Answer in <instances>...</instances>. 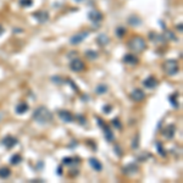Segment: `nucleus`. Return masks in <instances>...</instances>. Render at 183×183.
<instances>
[{"label": "nucleus", "mask_w": 183, "mask_h": 183, "mask_svg": "<svg viewBox=\"0 0 183 183\" xmlns=\"http://www.w3.org/2000/svg\"><path fill=\"white\" fill-rule=\"evenodd\" d=\"M175 133H176V126L175 125H169L164 131H162V134H164L167 139H172V138H174Z\"/></svg>", "instance_id": "nucleus-10"}, {"label": "nucleus", "mask_w": 183, "mask_h": 183, "mask_svg": "<svg viewBox=\"0 0 183 183\" xmlns=\"http://www.w3.org/2000/svg\"><path fill=\"white\" fill-rule=\"evenodd\" d=\"M128 48L134 53H142L144 52L145 48H146V43L145 40L139 37V35H136V37L132 38L129 42H128Z\"/></svg>", "instance_id": "nucleus-2"}, {"label": "nucleus", "mask_w": 183, "mask_h": 183, "mask_svg": "<svg viewBox=\"0 0 183 183\" xmlns=\"http://www.w3.org/2000/svg\"><path fill=\"white\" fill-rule=\"evenodd\" d=\"M129 98L133 100V101H137V103H139V101H143L144 98H145V94H144V92L139 89V88H137L134 90H132V93L129 94Z\"/></svg>", "instance_id": "nucleus-5"}, {"label": "nucleus", "mask_w": 183, "mask_h": 183, "mask_svg": "<svg viewBox=\"0 0 183 183\" xmlns=\"http://www.w3.org/2000/svg\"><path fill=\"white\" fill-rule=\"evenodd\" d=\"M106 92H108V85H106V84H104V83L99 84L98 87L95 88V93H96V94H99V95H101V94H105Z\"/></svg>", "instance_id": "nucleus-20"}, {"label": "nucleus", "mask_w": 183, "mask_h": 183, "mask_svg": "<svg viewBox=\"0 0 183 183\" xmlns=\"http://www.w3.org/2000/svg\"><path fill=\"white\" fill-rule=\"evenodd\" d=\"M56 174L60 176V175H62V167H61V166H59L58 167V172H56Z\"/></svg>", "instance_id": "nucleus-39"}, {"label": "nucleus", "mask_w": 183, "mask_h": 183, "mask_svg": "<svg viewBox=\"0 0 183 183\" xmlns=\"http://www.w3.org/2000/svg\"><path fill=\"white\" fill-rule=\"evenodd\" d=\"M128 23L131 24V26H133V27H137V26H139V24L142 23V20L138 18L137 16H131L128 18Z\"/></svg>", "instance_id": "nucleus-21"}, {"label": "nucleus", "mask_w": 183, "mask_h": 183, "mask_svg": "<svg viewBox=\"0 0 183 183\" xmlns=\"http://www.w3.org/2000/svg\"><path fill=\"white\" fill-rule=\"evenodd\" d=\"M88 34H89V32H87V30H85V32H82V33H77V34H75V35H72V37H71L70 43H71V44H73V45L82 43L83 40L88 37Z\"/></svg>", "instance_id": "nucleus-6"}, {"label": "nucleus", "mask_w": 183, "mask_h": 183, "mask_svg": "<svg viewBox=\"0 0 183 183\" xmlns=\"http://www.w3.org/2000/svg\"><path fill=\"white\" fill-rule=\"evenodd\" d=\"M101 128H103V131H104V137H105V139L108 140V142H113L115 137H114L113 131L110 129V127H109L108 125H104L103 127H101Z\"/></svg>", "instance_id": "nucleus-14"}, {"label": "nucleus", "mask_w": 183, "mask_h": 183, "mask_svg": "<svg viewBox=\"0 0 183 183\" xmlns=\"http://www.w3.org/2000/svg\"><path fill=\"white\" fill-rule=\"evenodd\" d=\"M89 165H90L92 169L95 170V171L100 172L101 170H103V164H101L96 157H90V159H89Z\"/></svg>", "instance_id": "nucleus-12"}, {"label": "nucleus", "mask_w": 183, "mask_h": 183, "mask_svg": "<svg viewBox=\"0 0 183 183\" xmlns=\"http://www.w3.org/2000/svg\"><path fill=\"white\" fill-rule=\"evenodd\" d=\"M178 62L176 60H167L164 64V71L167 76H175L177 72H178Z\"/></svg>", "instance_id": "nucleus-3"}, {"label": "nucleus", "mask_w": 183, "mask_h": 183, "mask_svg": "<svg viewBox=\"0 0 183 183\" xmlns=\"http://www.w3.org/2000/svg\"><path fill=\"white\" fill-rule=\"evenodd\" d=\"M20 4H21V6H23V7H29L33 5V1L32 0H20Z\"/></svg>", "instance_id": "nucleus-27"}, {"label": "nucleus", "mask_w": 183, "mask_h": 183, "mask_svg": "<svg viewBox=\"0 0 183 183\" xmlns=\"http://www.w3.org/2000/svg\"><path fill=\"white\" fill-rule=\"evenodd\" d=\"M176 98H177V93H174L172 95L169 96V100L172 103V106H174V108H178V101L176 100Z\"/></svg>", "instance_id": "nucleus-26"}, {"label": "nucleus", "mask_w": 183, "mask_h": 183, "mask_svg": "<svg viewBox=\"0 0 183 183\" xmlns=\"http://www.w3.org/2000/svg\"><path fill=\"white\" fill-rule=\"evenodd\" d=\"M150 39L154 40V42H160V43H164L165 40H166L162 34H155V33H151L150 34Z\"/></svg>", "instance_id": "nucleus-22"}, {"label": "nucleus", "mask_w": 183, "mask_h": 183, "mask_svg": "<svg viewBox=\"0 0 183 183\" xmlns=\"http://www.w3.org/2000/svg\"><path fill=\"white\" fill-rule=\"evenodd\" d=\"M67 82L70 83V85H71V87H72L75 90H77V87H76V85H75V82H73V81H71V79H67Z\"/></svg>", "instance_id": "nucleus-38"}, {"label": "nucleus", "mask_w": 183, "mask_h": 183, "mask_svg": "<svg viewBox=\"0 0 183 183\" xmlns=\"http://www.w3.org/2000/svg\"><path fill=\"white\" fill-rule=\"evenodd\" d=\"M150 156H151L150 154H148L146 151H144V152H143V155H142V157H139V161H144V160H146V159H149Z\"/></svg>", "instance_id": "nucleus-34"}, {"label": "nucleus", "mask_w": 183, "mask_h": 183, "mask_svg": "<svg viewBox=\"0 0 183 183\" xmlns=\"http://www.w3.org/2000/svg\"><path fill=\"white\" fill-rule=\"evenodd\" d=\"M126 33V29L123 28V27H119L117 29H116V34H117V37L120 38H122V37H123V34Z\"/></svg>", "instance_id": "nucleus-30"}, {"label": "nucleus", "mask_w": 183, "mask_h": 183, "mask_svg": "<svg viewBox=\"0 0 183 183\" xmlns=\"http://www.w3.org/2000/svg\"><path fill=\"white\" fill-rule=\"evenodd\" d=\"M20 162H22V157H21V155H18V154L12 155L11 159H10V164H11V165H18Z\"/></svg>", "instance_id": "nucleus-23"}, {"label": "nucleus", "mask_w": 183, "mask_h": 183, "mask_svg": "<svg viewBox=\"0 0 183 183\" xmlns=\"http://www.w3.org/2000/svg\"><path fill=\"white\" fill-rule=\"evenodd\" d=\"M139 145V134H136L134 139H133V144H132V148L133 149H137Z\"/></svg>", "instance_id": "nucleus-28"}, {"label": "nucleus", "mask_w": 183, "mask_h": 183, "mask_svg": "<svg viewBox=\"0 0 183 183\" xmlns=\"http://www.w3.org/2000/svg\"><path fill=\"white\" fill-rule=\"evenodd\" d=\"M111 123H113V125H114V126H115L117 129H121V128H122V126H121V121H120L117 117H116V119H114L113 121H111Z\"/></svg>", "instance_id": "nucleus-29"}, {"label": "nucleus", "mask_w": 183, "mask_h": 183, "mask_svg": "<svg viewBox=\"0 0 183 183\" xmlns=\"http://www.w3.org/2000/svg\"><path fill=\"white\" fill-rule=\"evenodd\" d=\"M28 104L27 103H20V104H17V106H16V114H18V115H22V114H26L27 111H28Z\"/></svg>", "instance_id": "nucleus-17"}, {"label": "nucleus", "mask_w": 183, "mask_h": 183, "mask_svg": "<svg viewBox=\"0 0 183 183\" xmlns=\"http://www.w3.org/2000/svg\"><path fill=\"white\" fill-rule=\"evenodd\" d=\"M96 42H98L101 47H105V45L110 42V39H109V37L106 34H100L99 37L96 38Z\"/></svg>", "instance_id": "nucleus-18"}, {"label": "nucleus", "mask_w": 183, "mask_h": 183, "mask_svg": "<svg viewBox=\"0 0 183 183\" xmlns=\"http://www.w3.org/2000/svg\"><path fill=\"white\" fill-rule=\"evenodd\" d=\"M4 33V28H3V26H0V35H1Z\"/></svg>", "instance_id": "nucleus-40"}, {"label": "nucleus", "mask_w": 183, "mask_h": 183, "mask_svg": "<svg viewBox=\"0 0 183 183\" xmlns=\"http://www.w3.org/2000/svg\"><path fill=\"white\" fill-rule=\"evenodd\" d=\"M138 172V165L136 162H131L127 166L123 167V174L125 175H134Z\"/></svg>", "instance_id": "nucleus-9"}, {"label": "nucleus", "mask_w": 183, "mask_h": 183, "mask_svg": "<svg viewBox=\"0 0 183 183\" xmlns=\"http://www.w3.org/2000/svg\"><path fill=\"white\" fill-rule=\"evenodd\" d=\"M96 121H98V126L99 127H103L105 123H104V121L103 120H101V119H99V117H96Z\"/></svg>", "instance_id": "nucleus-37"}, {"label": "nucleus", "mask_w": 183, "mask_h": 183, "mask_svg": "<svg viewBox=\"0 0 183 183\" xmlns=\"http://www.w3.org/2000/svg\"><path fill=\"white\" fill-rule=\"evenodd\" d=\"M115 151H116V155H117V156H122V151H121V149H119V146L117 145H116L115 146Z\"/></svg>", "instance_id": "nucleus-36"}, {"label": "nucleus", "mask_w": 183, "mask_h": 183, "mask_svg": "<svg viewBox=\"0 0 183 183\" xmlns=\"http://www.w3.org/2000/svg\"><path fill=\"white\" fill-rule=\"evenodd\" d=\"M33 120L37 121L40 125H45L53 121V114L48 108L45 106H39L34 110L33 113Z\"/></svg>", "instance_id": "nucleus-1"}, {"label": "nucleus", "mask_w": 183, "mask_h": 183, "mask_svg": "<svg viewBox=\"0 0 183 183\" xmlns=\"http://www.w3.org/2000/svg\"><path fill=\"white\" fill-rule=\"evenodd\" d=\"M70 68H71V71H73V72H81V71H83L85 68V65H84V62L82 60L75 59V60L71 61Z\"/></svg>", "instance_id": "nucleus-4"}, {"label": "nucleus", "mask_w": 183, "mask_h": 183, "mask_svg": "<svg viewBox=\"0 0 183 183\" xmlns=\"http://www.w3.org/2000/svg\"><path fill=\"white\" fill-rule=\"evenodd\" d=\"M85 55H87V58L90 59V60H95V59H98V56H99V54L96 52H94V50H88V52L85 53Z\"/></svg>", "instance_id": "nucleus-24"}, {"label": "nucleus", "mask_w": 183, "mask_h": 183, "mask_svg": "<svg viewBox=\"0 0 183 183\" xmlns=\"http://www.w3.org/2000/svg\"><path fill=\"white\" fill-rule=\"evenodd\" d=\"M33 16L34 18H37L39 22H45V21H48V18H49V15L48 12H45V11H38V12H35L33 14Z\"/></svg>", "instance_id": "nucleus-16"}, {"label": "nucleus", "mask_w": 183, "mask_h": 183, "mask_svg": "<svg viewBox=\"0 0 183 183\" xmlns=\"http://www.w3.org/2000/svg\"><path fill=\"white\" fill-rule=\"evenodd\" d=\"M76 119L79 121L81 125H85V117H84L83 115H77V116H76Z\"/></svg>", "instance_id": "nucleus-32"}, {"label": "nucleus", "mask_w": 183, "mask_h": 183, "mask_svg": "<svg viewBox=\"0 0 183 183\" xmlns=\"http://www.w3.org/2000/svg\"><path fill=\"white\" fill-rule=\"evenodd\" d=\"M143 84H144V87H145V88H148V89H154V88L157 87V84H159V81H157V79L154 77V76H149L148 78H145V79H144Z\"/></svg>", "instance_id": "nucleus-8"}, {"label": "nucleus", "mask_w": 183, "mask_h": 183, "mask_svg": "<svg viewBox=\"0 0 183 183\" xmlns=\"http://www.w3.org/2000/svg\"><path fill=\"white\" fill-rule=\"evenodd\" d=\"M62 164L64 165H73V159L72 157H64Z\"/></svg>", "instance_id": "nucleus-31"}, {"label": "nucleus", "mask_w": 183, "mask_h": 183, "mask_svg": "<svg viewBox=\"0 0 183 183\" xmlns=\"http://www.w3.org/2000/svg\"><path fill=\"white\" fill-rule=\"evenodd\" d=\"M138 58L136 56V55L133 54H126L125 56H123V62L126 64H128V65H137L138 64Z\"/></svg>", "instance_id": "nucleus-13"}, {"label": "nucleus", "mask_w": 183, "mask_h": 183, "mask_svg": "<svg viewBox=\"0 0 183 183\" xmlns=\"http://www.w3.org/2000/svg\"><path fill=\"white\" fill-rule=\"evenodd\" d=\"M181 26H182V24H178V26H177V28H178L180 30H182V27H181Z\"/></svg>", "instance_id": "nucleus-41"}, {"label": "nucleus", "mask_w": 183, "mask_h": 183, "mask_svg": "<svg viewBox=\"0 0 183 183\" xmlns=\"http://www.w3.org/2000/svg\"><path fill=\"white\" fill-rule=\"evenodd\" d=\"M156 149L159 151V154L161 156H165L166 155V150L164 149V146H162V143L161 142H156Z\"/></svg>", "instance_id": "nucleus-25"}, {"label": "nucleus", "mask_w": 183, "mask_h": 183, "mask_svg": "<svg viewBox=\"0 0 183 183\" xmlns=\"http://www.w3.org/2000/svg\"><path fill=\"white\" fill-rule=\"evenodd\" d=\"M1 144L5 146L6 149H12L15 145L17 144V139L12 136H6L5 138L1 140Z\"/></svg>", "instance_id": "nucleus-7"}, {"label": "nucleus", "mask_w": 183, "mask_h": 183, "mask_svg": "<svg viewBox=\"0 0 183 183\" xmlns=\"http://www.w3.org/2000/svg\"><path fill=\"white\" fill-rule=\"evenodd\" d=\"M59 117L62 121H65V122H72L75 120L73 115L71 114L70 111H67V110H60L59 111Z\"/></svg>", "instance_id": "nucleus-11"}, {"label": "nucleus", "mask_w": 183, "mask_h": 183, "mask_svg": "<svg viewBox=\"0 0 183 183\" xmlns=\"http://www.w3.org/2000/svg\"><path fill=\"white\" fill-rule=\"evenodd\" d=\"M52 81H53V82H55L56 84H61V83H62V79L59 78L58 76H55V77H53V78H52Z\"/></svg>", "instance_id": "nucleus-35"}, {"label": "nucleus", "mask_w": 183, "mask_h": 183, "mask_svg": "<svg viewBox=\"0 0 183 183\" xmlns=\"http://www.w3.org/2000/svg\"><path fill=\"white\" fill-rule=\"evenodd\" d=\"M75 1H77V3H81V1H84V0H75Z\"/></svg>", "instance_id": "nucleus-42"}, {"label": "nucleus", "mask_w": 183, "mask_h": 183, "mask_svg": "<svg viewBox=\"0 0 183 183\" xmlns=\"http://www.w3.org/2000/svg\"><path fill=\"white\" fill-rule=\"evenodd\" d=\"M88 18L90 20V21H93V22H99V21H101L103 16H101V14H100L99 11L93 10V11H90V12L88 14Z\"/></svg>", "instance_id": "nucleus-15"}, {"label": "nucleus", "mask_w": 183, "mask_h": 183, "mask_svg": "<svg viewBox=\"0 0 183 183\" xmlns=\"http://www.w3.org/2000/svg\"><path fill=\"white\" fill-rule=\"evenodd\" d=\"M10 175H11V171H10V169H7V167H1V169H0V178L6 180L10 177Z\"/></svg>", "instance_id": "nucleus-19"}, {"label": "nucleus", "mask_w": 183, "mask_h": 183, "mask_svg": "<svg viewBox=\"0 0 183 183\" xmlns=\"http://www.w3.org/2000/svg\"><path fill=\"white\" fill-rule=\"evenodd\" d=\"M111 110H113V106H111V105H105L104 108H103L104 114H110V113H111Z\"/></svg>", "instance_id": "nucleus-33"}]
</instances>
